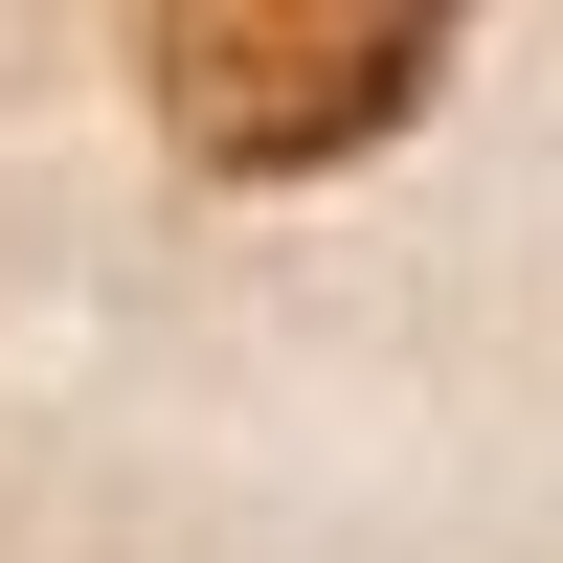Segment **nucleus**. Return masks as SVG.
I'll return each instance as SVG.
<instances>
[{
	"mask_svg": "<svg viewBox=\"0 0 563 563\" xmlns=\"http://www.w3.org/2000/svg\"><path fill=\"white\" fill-rule=\"evenodd\" d=\"M474 0H158V113L203 180H339L429 113Z\"/></svg>",
	"mask_w": 563,
	"mask_h": 563,
	"instance_id": "1",
	"label": "nucleus"
}]
</instances>
